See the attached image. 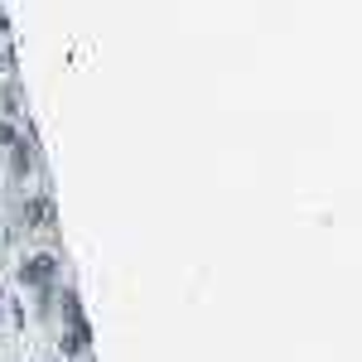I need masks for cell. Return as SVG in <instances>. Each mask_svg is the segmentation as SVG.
<instances>
[{"mask_svg": "<svg viewBox=\"0 0 362 362\" xmlns=\"http://www.w3.org/2000/svg\"><path fill=\"white\" fill-rule=\"evenodd\" d=\"M20 227L25 232H58V203L49 194H29L20 203Z\"/></svg>", "mask_w": 362, "mask_h": 362, "instance_id": "obj_1", "label": "cell"}, {"mask_svg": "<svg viewBox=\"0 0 362 362\" xmlns=\"http://www.w3.org/2000/svg\"><path fill=\"white\" fill-rule=\"evenodd\" d=\"M58 280V256L54 251H39L20 266V285H54Z\"/></svg>", "mask_w": 362, "mask_h": 362, "instance_id": "obj_2", "label": "cell"}, {"mask_svg": "<svg viewBox=\"0 0 362 362\" xmlns=\"http://www.w3.org/2000/svg\"><path fill=\"white\" fill-rule=\"evenodd\" d=\"M29 169H34V150H29L25 140H20V145L10 150V174H15V179H25Z\"/></svg>", "mask_w": 362, "mask_h": 362, "instance_id": "obj_3", "label": "cell"}, {"mask_svg": "<svg viewBox=\"0 0 362 362\" xmlns=\"http://www.w3.org/2000/svg\"><path fill=\"white\" fill-rule=\"evenodd\" d=\"M15 145H20V126L10 116H0V150H15Z\"/></svg>", "mask_w": 362, "mask_h": 362, "instance_id": "obj_4", "label": "cell"}]
</instances>
